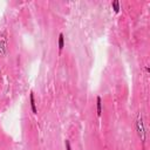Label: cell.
<instances>
[{"label": "cell", "instance_id": "cell-4", "mask_svg": "<svg viewBox=\"0 0 150 150\" xmlns=\"http://www.w3.org/2000/svg\"><path fill=\"white\" fill-rule=\"evenodd\" d=\"M96 113H97V116H101L102 114V101L100 96H97L96 99Z\"/></svg>", "mask_w": 150, "mask_h": 150}, {"label": "cell", "instance_id": "cell-1", "mask_svg": "<svg viewBox=\"0 0 150 150\" xmlns=\"http://www.w3.org/2000/svg\"><path fill=\"white\" fill-rule=\"evenodd\" d=\"M136 131L138 137L141 138L142 142H145L146 138V131H145V127H144V122H143V117L141 114L137 115V120H136Z\"/></svg>", "mask_w": 150, "mask_h": 150}, {"label": "cell", "instance_id": "cell-2", "mask_svg": "<svg viewBox=\"0 0 150 150\" xmlns=\"http://www.w3.org/2000/svg\"><path fill=\"white\" fill-rule=\"evenodd\" d=\"M7 53V39L5 35H0V56H5Z\"/></svg>", "mask_w": 150, "mask_h": 150}, {"label": "cell", "instance_id": "cell-3", "mask_svg": "<svg viewBox=\"0 0 150 150\" xmlns=\"http://www.w3.org/2000/svg\"><path fill=\"white\" fill-rule=\"evenodd\" d=\"M31 109H32V113L34 115L38 114V109H36V103H35V99H34V93L32 92L31 93Z\"/></svg>", "mask_w": 150, "mask_h": 150}, {"label": "cell", "instance_id": "cell-7", "mask_svg": "<svg viewBox=\"0 0 150 150\" xmlns=\"http://www.w3.org/2000/svg\"><path fill=\"white\" fill-rule=\"evenodd\" d=\"M66 149H67V150H71V148H70V143H69V141H68V139L66 141Z\"/></svg>", "mask_w": 150, "mask_h": 150}, {"label": "cell", "instance_id": "cell-5", "mask_svg": "<svg viewBox=\"0 0 150 150\" xmlns=\"http://www.w3.org/2000/svg\"><path fill=\"white\" fill-rule=\"evenodd\" d=\"M57 47H59V50H62L63 47H64V36L62 33H60L59 35V40H57Z\"/></svg>", "mask_w": 150, "mask_h": 150}, {"label": "cell", "instance_id": "cell-6", "mask_svg": "<svg viewBox=\"0 0 150 150\" xmlns=\"http://www.w3.org/2000/svg\"><path fill=\"white\" fill-rule=\"evenodd\" d=\"M111 7H113V10H114L115 13H118L120 10H121V7H120V1H117V0L113 1V3H111Z\"/></svg>", "mask_w": 150, "mask_h": 150}, {"label": "cell", "instance_id": "cell-8", "mask_svg": "<svg viewBox=\"0 0 150 150\" xmlns=\"http://www.w3.org/2000/svg\"><path fill=\"white\" fill-rule=\"evenodd\" d=\"M0 73H1V69H0Z\"/></svg>", "mask_w": 150, "mask_h": 150}]
</instances>
